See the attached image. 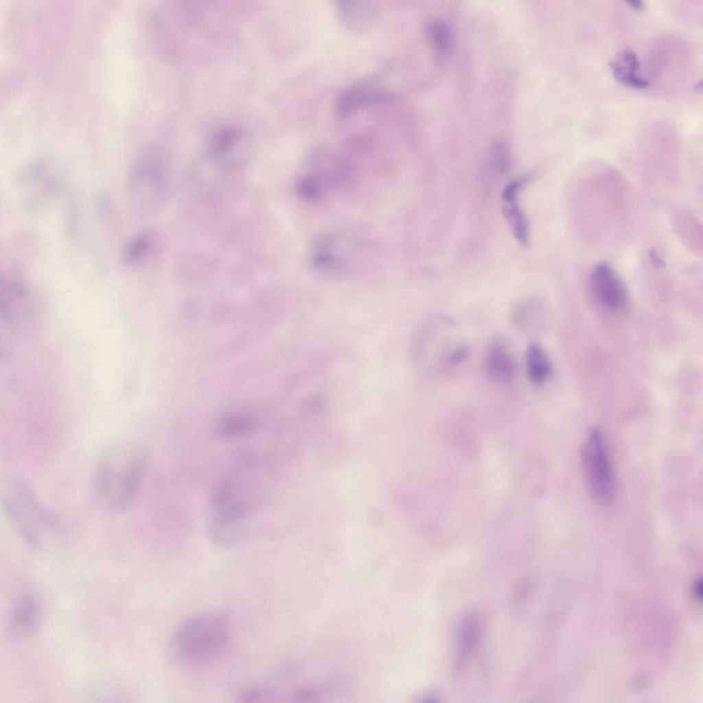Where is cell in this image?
<instances>
[{"instance_id": "6da1fadb", "label": "cell", "mask_w": 703, "mask_h": 703, "mask_svg": "<svg viewBox=\"0 0 703 703\" xmlns=\"http://www.w3.org/2000/svg\"><path fill=\"white\" fill-rule=\"evenodd\" d=\"M147 464L144 451L137 446L120 442L108 448L96 465L93 494L106 511H124L140 489Z\"/></svg>"}, {"instance_id": "7a4b0ae2", "label": "cell", "mask_w": 703, "mask_h": 703, "mask_svg": "<svg viewBox=\"0 0 703 703\" xmlns=\"http://www.w3.org/2000/svg\"><path fill=\"white\" fill-rule=\"evenodd\" d=\"M230 637L231 625L227 615H195L183 622L173 634L168 646L169 655L180 666L204 667L220 657Z\"/></svg>"}, {"instance_id": "3957f363", "label": "cell", "mask_w": 703, "mask_h": 703, "mask_svg": "<svg viewBox=\"0 0 703 703\" xmlns=\"http://www.w3.org/2000/svg\"><path fill=\"white\" fill-rule=\"evenodd\" d=\"M12 494L2 496L1 503L12 528L32 549L41 546V533L58 531L60 523L56 516L38 498L32 487L21 479H15Z\"/></svg>"}, {"instance_id": "277c9868", "label": "cell", "mask_w": 703, "mask_h": 703, "mask_svg": "<svg viewBox=\"0 0 703 703\" xmlns=\"http://www.w3.org/2000/svg\"><path fill=\"white\" fill-rule=\"evenodd\" d=\"M453 322L441 318L426 322L414 334L412 354L415 362L426 370L446 371L467 357L468 351L452 330Z\"/></svg>"}, {"instance_id": "5b68a950", "label": "cell", "mask_w": 703, "mask_h": 703, "mask_svg": "<svg viewBox=\"0 0 703 703\" xmlns=\"http://www.w3.org/2000/svg\"><path fill=\"white\" fill-rule=\"evenodd\" d=\"M166 187L165 172L159 153L154 148H145L135 157L126 174L128 201L137 210H147L162 200Z\"/></svg>"}, {"instance_id": "8992f818", "label": "cell", "mask_w": 703, "mask_h": 703, "mask_svg": "<svg viewBox=\"0 0 703 703\" xmlns=\"http://www.w3.org/2000/svg\"><path fill=\"white\" fill-rule=\"evenodd\" d=\"M581 460L585 481L599 503L610 502L614 494V477L601 432L591 428L584 441Z\"/></svg>"}, {"instance_id": "52a82bcc", "label": "cell", "mask_w": 703, "mask_h": 703, "mask_svg": "<svg viewBox=\"0 0 703 703\" xmlns=\"http://www.w3.org/2000/svg\"><path fill=\"white\" fill-rule=\"evenodd\" d=\"M589 287L595 299L608 310H622L629 302L624 283L606 263H599L592 268Z\"/></svg>"}, {"instance_id": "ba28073f", "label": "cell", "mask_w": 703, "mask_h": 703, "mask_svg": "<svg viewBox=\"0 0 703 703\" xmlns=\"http://www.w3.org/2000/svg\"><path fill=\"white\" fill-rule=\"evenodd\" d=\"M393 94L378 77L364 78L342 92L338 100V111L341 115H345L360 106L388 100Z\"/></svg>"}, {"instance_id": "9c48e42d", "label": "cell", "mask_w": 703, "mask_h": 703, "mask_svg": "<svg viewBox=\"0 0 703 703\" xmlns=\"http://www.w3.org/2000/svg\"><path fill=\"white\" fill-rule=\"evenodd\" d=\"M49 162L46 159H38L23 168L19 173V185L23 189L32 192L27 198L30 199V203L54 194L58 190L60 178Z\"/></svg>"}, {"instance_id": "30bf717a", "label": "cell", "mask_w": 703, "mask_h": 703, "mask_svg": "<svg viewBox=\"0 0 703 703\" xmlns=\"http://www.w3.org/2000/svg\"><path fill=\"white\" fill-rule=\"evenodd\" d=\"M485 372L498 383L511 381L517 371V362L509 343L503 338L493 339L487 347L485 357Z\"/></svg>"}, {"instance_id": "8fae6325", "label": "cell", "mask_w": 703, "mask_h": 703, "mask_svg": "<svg viewBox=\"0 0 703 703\" xmlns=\"http://www.w3.org/2000/svg\"><path fill=\"white\" fill-rule=\"evenodd\" d=\"M482 625L479 615L468 612L460 619L457 634L454 675L459 676L465 669L481 636Z\"/></svg>"}, {"instance_id": "7c38bea8", "label": "cell", "mask_w": 703, "mask_h": 703, "mask_svg": "<svg viewBox=\"0 0 703 703\" xmlns=\"http://www.w3.org/2000/svg\"><path fill=\"white\" fill-rule=\"evenodd\" d=\"M40 621V608L36 599L23 595L16 600L10 614V627L17 636H29L36 632Z\"/></svg>"}, {"instance_id": "4fadbf2b", "label": "cell", "mask_w": 703, "mask_h": 703, "mask_svg": "<svg viewBox=\"0 0 703 703\" xmlns=\"http://www.w3.org/2000/svg\"><path fill=\"white\" fill-rule=\"evenodd\" d=\"M614 77L619 82L631 87L643 89L649 87L647 80L638 76L639 60L631 49L622 51L609 63Z\"/></svg>"}, {"instance_id": "5bb4252c", "label": "cell", "mask_w": 703, "mask_h": 703, "mask_svg": "<svg viewBox=\"0 0 703 703\" xmlns=\"http://www.w3.org/2000/svg\"><path fill=\"white\" fill-rule=\"evenodd\" d=\"M526 374L529 382L540 386L546 382L552 374V362L543 348L538 343H531L525 353Z\"/></svg>"}, {"instance_id": "9a60e30c", "label": "cell", "mask_w": 703, "mask_h": 703, "mask_svg": "<svg viewBox=\"0 0 703 703\" xmlns=\"http://www.w3.org/2000/svg\"><path fill=\"white\" fill-rule=\"evenodd\" d=\"M540 308L539 301L533 297L519 301L511 312L512 323L520 332L533 334L539 330Z\"/></svg>"}, {"instance_id": "2e32d148", "label": "cell", "mask_w": 703, "mask_h": 703, "mask_svg": "<svg viewBox=\"0 0 703 703\" xmlns=\"http://www.w3.org/2000/svg\"><path fill=\"white\" fill-rule=\"evenodd\" d=\"M517 195L503 197V214L518 242L522 246L529 244V224L527 218L517 203Z\"/></svg>"}, {"instance_id": "e0dca14e", "label": "cell", "mask_w": 703, "mask_h": 703, "mask_svg": "<svg viewBox=\"0 0 703 703\" xmlns=\"http://www.w3.org/2000/svg\"><path fill=\"white\" fill-rule=\"evenodd\" d=\"M152 246V236L149 231H142L137 233L128 240L123 249V263L128 267L139 265L149 254Z\"/></svg>"}, {"instance_id": "ac0fdd59", "label": "cell", "mask_w": 703, "mask_h": 703, "mask_svg": "<svg viewBox=\"0 0 703 703\" xmlns=\"http://www.w3.org/2000/svg\"><path fill=\"white\" fill-rule=\"evenodd\" d=\"M254 428L253 419L242 415H229L218 422L216 433L223 439H237L249 435Z\"/></svg>"}, {"instance_id": "d6986e66", "label": "cell", "mask_w": 703, "mask_h": 703, "mask_svg": "<svg viewBox=\"0 0 703 703\" xmlns=\"http://www.w3.org/2000/svg\"><path fill=\"white\" fill-rule=\"evenodd\" d=\"M343 20L353 27L363 26L375 15L376 8L369 3L341 1L338 5Z\"/></svg>"}, {"instance_id": "ffe728a7", "label": "cell", "mask_w": 703, "mask_h": 703, "mask_svg": "<svg viewBox=\"0 0 703 703\" xmlns=\"http://www.w3.org/2000/svg\"><path fill=\"white\" fill-rule=\"evenodd\" d=\"M428 34L437 52L444 54L450 41V33L448 26L441 22H433L428 27Z\"/></svg>"}, {"instance_id": "44dd1931", "label": "cell", "mask_w": 703, "mask_h": 703, "mask_svg": "<svg viewBox=\"0 0 703 703\" xmlns=\"http://www.w3.org/2000/svg\"><path fill=\"white\" fill-rule=\"evenodd\" d=\"M532 584L530 580L525 579L520 582L515 590L514 595V603L519 605L527 598L531 589Z\"/></svg>"}, {"instance_id": "7402d4cb", "label": "cell", "mask_w": 703, "mask_h": 703, "mask_svg": "<svg viewBox=\"0 0 703 703\" xmlns=\"http://www.w3.org/2000/svg\"><path fill=\"white\" fill-rule=\"evenodd\" d=\"M649 257L653 265L658 268H662L665 266L664 262L658 257L657 253L652 251L649 253Z\"/></svg>"}, {"instance_id": "603a6c76", "label": "cell", "mask_w": 703, "mask_h": 703, "mask_svg": "<svg viewBox=\"0 0 703 703\" xmlns=\"http://www.w3.org/2000/svg\"><path fill=\"white\" fill-rule=\"evenodd\" d=\"M627 3L634 9L641 11L644 9V2L641 0H630Z\"/></svg>"}, {"instance_id": "cb8c5ba5", "label": "cell", "mask_w": 703, "mask_h": 703, "mask_svg": "<svg viewBox=\"0 0 703 703\" xmlns=\"http://www.w3.org/2000/svg\"><path fill=\"white\" fill-rule=\"evenodd\" d=\"M695 88H697L698 91V89H700V91H702V81L701 80L699 82H698L697 86H696Z\"/></svg>"}]
</instances>
